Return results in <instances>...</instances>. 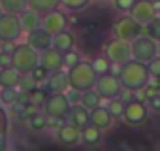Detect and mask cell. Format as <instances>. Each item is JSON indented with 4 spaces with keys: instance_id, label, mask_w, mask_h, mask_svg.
Instances as JSON below:
<instances>
[{
    "instance_id": "obj_22",
    "label": "cell",
    "mask_w": 160,
    "mask_h": 151,
    "mask_svg": "<svg viewBox=\"0 0 160 151\" xmlns=\"http://www.w3.org/2000/svg\"><path fill=\"white\" fill-rule=\"evenodd\" d=\"M102 100H104V96L96 91V87H92V89H89V91H83L81 93V102L83 106H87L91 112L94 110V108H98V106H102Z\"/></svg>"
},
{
    "instance_id": "obj_19",
    "label": "cell",
    "mask_w": 160,
    "mask_h": 151,
    "mask_svg": "<svg viewBox=\"0 0 160 151\" xmlns=\"http://www.w3.org/2000/svg\"><path fill=\"white\" fill-rule=\"evenodd\" d=\"M70 121L73 125H77L79 128H85L87 125H91V110L87 106H83L81 102L72 106V112H70Z\"/></svg>"
},
{
    "instance_id": "obj_10",
    "label": "cell",
    "mask_w": 160,
    "mask_h": 151,
    "mask_svg": "<svg viewBox=\"0 0 160 151\" xmlns=\"http://www.w3.org/2000/svg\"><path fill=\"white\" fill-rule=\"evenodd\" d=\"M149 117V110L145 106L143 100H128L126 106H124V112L121 115V119L132 127H139L147 121Z\"/></svg>"
},
{
    "instance_id": "obj_42",
    "label": "cell",
    "mask_w": 160,
    "mask_h": 151,
    "mask_svg": "<svg viewBox=\"0 0 160 151\" xmlns=\"http://www.w3.org/2000/svg\"><path fill=\"white\" fill-rule=\"evenodd\" d=\"M2 12H4V10H2V6H0V13H2Z\"/></svg>"
},
{
    "instance_id": "obj_6",
    "label": "cell",
    "mask_w": 160,
    "mask_h": 151,
    "mask_svg": "<svg viewBox=\"0 0 160 151\" xmlns=\"http://www.w3.org/2000/svg\"><path fill=\"white\" fill-rule=\"evenodd\" d=\"M94 87H96V91L104 96V100H111V98L121 96V95H122V89H124L122 81L119 80V76L109 74V72L98 76V81H96Z\"/></svg>"
},
{
    "instance_id": "obj_11",
    "label": "cell",
    "mask_w": 160,
    "mask_h": 151,
    "mask_svg": "<svg viewBox=\"0 0 160 151\" xmlns=\"http://www.w3.org/2000/svg\"><path fill=\"white\" fill-rule=\"evenodd\" d=\"M138 23H141L143 27H147L154 17H158V8L154 2H151V0H138V2L134 4V8L128 12Z\"/></svg>"
},
{
    "instance_id": "obj_15",
    "label": "cell",
    "mask_w": 160,
    "mask_h": 151,
    "mask_svg": "<svg viewBox=\"0 0 160 151\" xmlns=\"http://www.w3.org/2000/svg\"><path fill=\"white\" fill-rule=\"evenodd\" d=\"M45 89L49 93H66L70 89V80H68V72H64L62 68L57 72H51L49 78L45 81Z\"/></svg>"
},
{
    "instance_id": "obj_37",
    "label": "cell",
    "mask_w": 160,
    "mask_h": 151,
    "mask_svg": "<svg viewBox=\"0 0 160 151\" xmlns=\"http://www.w3.org/2000/svg\"><path fill=\"white\" fill-rule=\"evenodd\" d=\"M6 132H8V115L0 108V136H6Z\"/></svg>"
},
{
    "instance_id": "obj_1",
    "label": "cell",
    "mask_w": 160,
    "mask_h": 151,
    "mask_svg": "<svg viewBox=\"0 0 160 151\" xmlns=\"http://www.w3.org/2000/svg\"><path fill=\"white\" fill-rule=\"evenodd\" d=\"M117 76L122 81V85L126 89H130V91L145 89L149 85V80L152 78L151 72H149V64L141 62V60H136V59H130V60L119 64Z\"/></svg>"
},
{
    "instance_id": "obj_5",
    "label": "cell",
    "mask_w": 160,
    "mask_h": 151,
    "mask_svg": "<svg viewBox=\"0 0 160 151\" xmlns=\"http://www.w3.org/2000/svg\"><path fill=\"white\" fill-rule=\"evenodd\" d=\"M154 57H158V42L152 36L139 34L136 40H132V59L149 64Z\"/></svg>"
},
{
    "instance_id": "obj_36",
    "label": "cell",
    "mask_w": 160,
    "mask_h": 151,
    "mask_svg": "<svg viewBox=\"0 0 160 151\" xmlns=\"http://www.w3.org/2000/svg\"><path fill=\"white\" fill-rule=\"evenodd\" d=\"M149 72H151L152 78L160 80V55H158V57H154V59L149 62Z\"/></svg>"
},
{
    "instance_id": "obj_8",
    "label": "cell",
    "mask_w": 160,
    "mask_h": 151,
    "mask_svg": "<svg viewBox=\"0 0 160 151\" xmlns=\"http://www.w3.org/2000/svg\"><path fill=\"white\" fill-rule=\"evenodd\" d=\"M141 29H143V25L138 23L132 15H122V17H119V19L115 21L113 32H115V38L132 42V40H136L139 34H143Z\"/></svg>"
},
{
    "instance_id": "obj_34",
    "label": "cell",
    "mask_w": 160,
    "mask_h": 151,
    "mask_svg": "<svg viewBox=\"0 0 160 151\" xmlns=\"http://www.w3.org/2000/svg\"><path fill=\"white\" fill-rule=\"evenodd\" d=\"M92 64H94V68H96V72H98V76H100V74L109 72V64H111V60H109L108 57H104V59H96Z\"/></svg>"
},
{
    "instance_id": "obj_12",
    "label": "cell",
    "mask_w": 160,
    "mask_h": 151,
    "mask_svg": "<svg viewBox=\"0 0 160 151\" xmlns=\"http://www.w3.org/2000/svg\"><path fill=\"white\" fill-rule=\"evenodd\" d=\"M40 66H43L49 74L64 68V53L60 49H57L55 45L40 51Z\"/></svg>"
},
{
    "instance_id": "obj_24",
    "label": "cell",
    "mask_w": 160,
    "mask_h": 151,
    "mask_svg": "<svg viewBox=\"0 0 160 151\" xmlns=\"http://www.w3.org/2000/svg\"><path fill=\"white\" fill-rule=\"evenodd\" d=\"M58 6H60V0H28V8L40 13H47L51 10H57Z\"/></svg>"
},
{
    "instance_id": "obj_21",
    "label": "cell",
    "mask_w": 160,
    "mask_h": 151,
    "mask_svg": "<svg viewBox=\"0 0 160 151\" xmlns=\"http://www.w3.org/2000/svg\"><path fill=\"white\" fill-rule=\"evenodd\" d=\"M53 45L57 47V49H60L62 53H66V51H70V49H73V45H75V36L70 32V30H60V32H57L55 36H53Z\"/></svg>"
},
{
    "instance_id": "obj_20",
    "label": "cell",
    "mask_w": 160,
    "mask_h": 151,
    "mask_svg": "<svg viewBox=\"0 0 160 151\" xmlns=\"http://www.w3.org/2000/svg\"><path fill=\"white\" fill-rule=\"evenodd\" d=\"M19 17H21V23H23V30H25V32H32V30H36V29L42 27L43 13H40V12L28 8V10H25Z\"/></svg>"
},
{
    "instance_id": "obj_39",
    "label": "cell",
    "mask_w": 160,
    "mask_h": 151,
    "mask_svg": "<svg viewBox=\"0 0 160 151\" xmlns=\"http://www.w3.org/2000/svg\"><path fill=\"white\" fill-rule=\"evenodd\" d=\"M149 102H151V108H152L154 112H160V95H156V96L149 98Z\"/></svg>"
},
{
    "instance_id": "obj_25",
    "label": "cell",
    "mask_w": 160,
    "mask_h": 151,
    "mask_svg": "<svg viewBox=\"0 0 160 151\" xmlns=\"http://www.w3.org/2000/svg\"><path fill=\"white\" fill-rule=\"evenodd\" d=\"M100 140H102V128H98V127L92 125V123L83 128V142H85V143L94 145V143H98Z\"/></svg>"
},
{
    "instance_id": "obj_23",
    "label": "cell",
    "mask_w": 160,
    "mask_h": 151,
    "mask_svg": "<svg viewBox=\"0 0 160 151\" xmlns=\"http://www.w3.org/2000/svg\"><path fill=\"white\" fill-rule=\"evenodd\" d=\"M0 6L6 13L21 15L25 10H28V0H0Z\"/></svg>"
},
{
    "instance_id": "obj_41",
    "label": "cell",
    "mask_w": 160,
    "mask_h": 151,
    "mask_svg": "<svg viewBox=\"0 0 160 151\" xmlns=\"http://www.w3.org/2000/svg\"><path fill=\"white\" fill-rule=\"evenodd\" d=\"M158 55H160V42H158Z\"/></svg>"
},
{
    "instance_id": "obj_14",
    "label": "cell",
    "mask_w": 160,
    "mask_h": 151,
    "mask_svg": "<svg viewBox=\"0 0 160 151\" xmlns=\"http://www.w3.org/2000/svg\"><path fill=\"white\" fill-rule=\"evenodd\" d=\"M66 25H68V21H66V15H64L62 12H58V10H51V12L43 13L42 27H43L45 30H49L53 36H55L57 32L64 30V29H66Z\"/></svg>"
},
{
    "instance_id": "obj_4",
    "label": "cell",
    "mask_w": 160,
    "mask_h": 151,
    "mask_svg": "<svg viewBox=\"0 0 160 151\" xmlns=\"http://www.w3.org/2000/svg\"><path fill=\"white\" fill-rule=\"evenodd\" d=\"M12 64L19 70V72H32L38 64H40V51L34 49L30 44H23L17 45L12 51Z\"/></svg>"
},
{
    "instance_id": "obj_17",
    "label": "cell",
    "mask_w": 160,
    "mask_h": 151,
    "mask_svg": "<svg viewBox=\"0 0 160 151\" xmlns=\"http://www.w3.org/2000/svg\"><path fill=\"white\" fill-rule=\"evenodd\" d=\"M21 76H23V72H19L13 64L0 68V87L17 89L19 83H21Z\"/></svg>"
},
{
    "instance_id": "obj_26",
    "label": "cell",
    "mask_w": 160,
    "mask_h": 151,
    "mask_svg": "<svg viewBox=\"0 0 160 151\" xmlns=\"http://www.w3.org/2000/svg\"><path fill=\"white\" fill-rule=\"evenodd\" d=\"M17 89H21L23 93H32L34 89H38V80L34 78L32 72H25L21 76V83H19Z\"/></svg>"
},
{
    "instance_id": "obj_44",
    "label": "cell",
    "mask_w": 160,
    "mask_h": 151,
    "mask_svg": "<svg viewBox=\"0 0 160 151\" xmlns=\"http://www.w3.org/2000/svg\"><path fill=\"white\" fill-rule=\"evenodd\" d=\"M0 104H2V102H0Z\"/></svg>"
},
{
    "instance_id": "obj_3",
    "label": "cell",
    "mask_w": 160,
    "mask_h": 151,
    "mask_svg": "<svg viewBox=\"0 0 160 151\" xmlns=\"http://www.w3.org/2000/svg\"><path fill=\"white\" fill-rule=\"evenodd\" d=\"M72 100L66 93H51L47 102L43 104V113L49 119L55 121H66L70 119V112H72Z\"/></svg>"
},
{
    "instance_id": "obj_2",
    "label": "cell",
    "mask_w": 160,
    "mask_h": 151,
    "mask_svg": "<svg viewBox=\"0 0 160 151\" xmlns=\"http://www.w3.org/2000/svg\"><path fill=\"white\" fill-rule=\"evenodd\" d=\"M68 80H70V91L83 93V91H89V89H92L96 85L98 72H96L94 64L81 60L73 68L68 70Z\"/></svg>"
},
{
    "instance_id": "obj_33",
    "label": "cell",
    "mask_w": 160,
    "mask_h": 151,
    "mask_svg": "<svg viewBox=\"0 0 160 151\" xmlns=\"http://www.w3.org/2000/svg\"><path fill=\"white\" fill-rule=\"evenodd\" d=\"M15 100H17V93H15V89L2 87V93H0V102H2V104H13Z\"/></svg>"
},
{
    "instance_id": "obj_43",
    "label": "cell",
    "mask_w": 160,
    "mask_h": 151,
    "mask_svg": "<svg viewBox=\"0 0 160 151\" xmlns=\"http://www.w3.org/2000/svg\"><path fill=\"white\" fill-rule=\"evenodd\" d=\"M158 15H160V8H158Z\"/></svg>"
},
{
    "instance_id": "obj_35",
    "label": "cell",
    "mask_w": 160,
    "mask_h": 151,
    "mask_svg": "<svg viewBox=\"0 0 160 151\" xmlns=\"http://www.w3.org/2000/svg\"><path fill=\"white\" fill-rule=\"evenodd\" d=\"M113 2H115V8L119 12H130L138 0H113Z\"/></svg>"
},
{
    "instance_id": "obj_28",
    "label": "cell",
    "mask_w": 160,
    "mask_h": 151,
    "mask_svg": "<svg viewBox=\"0 0 160 151\" xmlns=\"http://www.w3.org/2000/svg\"><path fill=\"white\" fill-rule=\"evenodd\" d=\"M124 106H126V102H122V100H121V96L108 100V108H109V112H111L115 117H121V115H122V112H124Z\"/></svg>"
},
{
    "instance_id": "obj_9",
    "label": "cell",
    "mask_w": 160,
    "mask_h": 151,
    "mask_svg": "<svg viewBox=\"0 0 160 151\" xmlns=\"http://www.w3.org/2000/svg\"><path fill=\"white\" fill-rule=\"evenodd\" d=\"M106 57L111 60V64H122L132 59V42L115 38L108 42L106 45Z\"/></svg>"
},
{
    "instance_id": "obj_27",
    "label": "cell",
    "mask_w": 160,
    "mask_h": 151,
    "mask_svg": "<svg viewBox=\"0 0 160 151\" xmlns=\"http://www.w3.org/2000/svg\"><path fill=\"white\" fill-rule=\"evenodd\" d=\"M91 0H60V6L70 10V12H79V10H83L89 6Z\"/></svg>"
},
{
    "instance_id": "obj_16",
    "label": "cell",
    "mask_w": 160,
    "mask_h": 151,
    "mask_svg": "<svg viewBox=\"0 0 160 151\" xmlns=\"http://www.w3.org/2000/svg\"><path fill=\"white\" fill-rule=\"evenodd\" d=\"M27 44H30V45H32L34 49H38V51H43V49H47V47L53 45V34H51L49 30H45L43 27H40V29L28 32Z\"/></svg>"
},
{
    "instance_id": "obj_38",
    "label": "cell",
    "mask_w": 160,
    "mask_h": 151,
    "mask_svg": "<svg viewBox=\"0 0 160 151\" xmlns=\"http://www.w3.org/2000/svg\"><path fill=\"white\" fill-rule=\"evenodd\" d=\"M4 66H12V53L0 51V68H4Z\"/></svg>"
},
{
    "instance_id": "obj_18",
    "label": "cell",
    "mask_w": 160,
    "mask_h": 151,
    "mask_svg": "<svg viewBox=\"0 0 160 151\" xmlns=\"http://www.w3.org/2000/svg\"><path fill=\"white\" fill-rule=\"evenodd\" d=\"M113 119H115V115L109 112L108 106H98V108H94V110L91 112V123L96 125V127L102 128V130L109 128V127L113 125Z\"/></svg>"
},
{
    "instance_id": "obj_29",
    "label": "cell",
    "mask_w": 160,
    "mask_h": 151,
    "mask_svg": "<svg viewBox=\"0 0 160 151\" xmlns=\"http://www.w3.org/2000/svg\"><path fill=\"white\" fill-rule=\"evenodd\" d=\"M77 62H81V55H79L75 49H70V51H66L64 53V68H73Z\"/></svg>"
},
{
    "instance_id": "obj_40",
    "label": "cell",
    "mask_w": 160,
    "mask_h": 151,
    "mask_svg": "<svg viewBox=\"0 0 160 151\" xmlns=\"http://www.w3.org/2000/svg\"><path fill=\"white\" fill-rule=\"evenodd\" d=\"M2 44H4V40H2V38H0V51H2Z\"/></svg>"
},
{
    "instance_id": "obj_13",
    "label": "cell",
    "mask_w": 160,
    "mask_h": 151,
    "mask_svg": "<svg viewBox=\"0 0 160 151\" xmlns=\"http://www.w3.org/2000/svg\"><path fill=\"white\" fill-rule=\"evenodd\" d=\"M57 136H58V142L62 145H77L79 140H83V130L70 121V123H64L58 128Z\"/></svg>"
},
{
    "instance_id": "obj_7",
    "label": "cell",
    "mask_w": 160,
    "mask_h": 151,
    "mask_svg": "<svg viewBox=\"0 0 160 151\" xmlns=\"http://www.w3.org/2000/svg\"><path fill=\"white\" fill-rule=\"evenodd\" d=\"M21 32L25 30L21 17L17 13H6V12L0 13V38L4 42H15L21 36Z\"/></svg>"
},
{
    "instance_id": "obj_30",
    "label": "cell",
    "mask_w": 160,
    "mask_h": 151,
    "mask_svg": "<svg viewBox=\"0 0 160 151\" xmlns=\"http://www.w3.org/2000/svg\"><path fill=\"white\" fill-rule=\"evenodd\" d=\"M47 115L43 113H34L32 117H28V125H30V128H34V130H42V128H45V125H47V119H45Z\"/></svg>"
},
{
    "instance_id": "obj_32",
    "label": "cell",
    "mask_w": 160,
    "mask_h": 151,
    "mask_svg": "<svg viewBox=\"0 0 160 151\" xmlns=\"http://www.w3.org/2000/svg\"><path fill=\"white\" fill-rule=\"evenodd\" d=\"M49 91L45 93V91H40V89H34L32 93H30V102L32 104H40V106H43L45 102H47V98H49Z\"/></svg>"
},
{
    "instance_id": "obj_31",
    "label": "cell",
    "mask_w": 160,
    "mask_h": 151,
    "mask_svg": "<svg viewBox=\"0 0 160 151\" xmlns=\"http://www.w3.org/2000/svg\"><path fill=\"white\" fill-rule=\"evenodd\" d=\"M145 29H147V34H149V36H152L156 42H160V15H158V17H154V19H152Z\"/></svg>"
}]
</instances>
